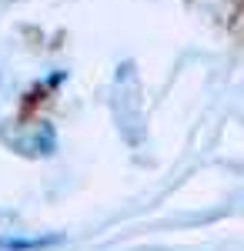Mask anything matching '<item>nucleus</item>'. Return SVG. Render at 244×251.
I'll use <instances>...</instances> for the list:
<instances>
[{"label": "nucleus", "mask_w": 244, "mask_h": 251, "mask_svg": "<svg viewBox=\"0 0 244 251\" xmlns=\"http://www.w3.org/2000/svg\"><path fill=\"white\" fill-rule=\"evenodd\" d=\"M57 234H44V238H10V234H3L0 238V251H44V248H54Z\"/></svg>", "instance_id": "f257e3e1"}]
</instances>
